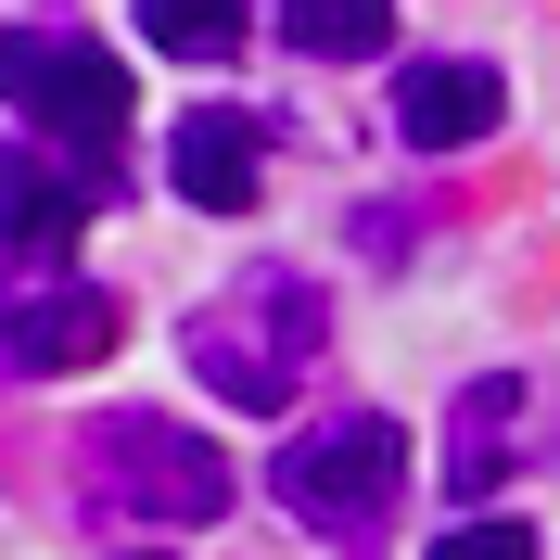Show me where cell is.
Masks as SVG:
<instances>
[{
  "label": "cell",
  "instance_id": "6da1fadb",
  "mask_svg": "<svg viewBox=\"0 0 560 560\" xmlns=\"http://www.w3.org/2000/svg\"><path fill=\"white\" fill-rule=\"evenodd\" d=\"M318 345H331V293H318L306 268H243L217 306L178 318V357H191V383L230 395V408H293L318 370Z\"/></svg>",
  "mask_w": 560,
  "mask_h": 560
},
{
  "label": "cell",
  "instance_id": "7a4b0ae2",
  "mask_svg": "<svg viewBox=\"0 0 560 560\" xmlns=\"http://www.w3.org/2000/svg\"><path fill=\"white\" fill-rule=\"evenodd\" d=\"M77 471H90V510H115V523H217L230 510V458L166 408H103L77 433Z\"/></svg>",
  "mask_w": 560,
  "mask_h": 560
},
{
  "label": "cell",
  "instance_id": "3957f363",
  "mask_svg": "<svg viewBox=\"0 0 560 560\" xmlns=\"http://www.w3.org/2000/svg\"><path fill=\"white\" fill-rule=\"evenodd\" d=\"M280 510L306 535H370V523H395V497H408V433H395L383 408H331V420H306L293 446H280Z\"/></svg>",
  "mask_w": 560,
  "mask_h": 560
},
{
  "label": "cell",
  "instance_id": "277c9868",
  "mask_svg": "<svg viewBox=\"0 0 560 560\" xmlns=\"http://www.w3.org/2000/svg\"><path fill=\"white\" fill-rule=\"evenodd\" d=\"M0 103L51 128L65 153L115 166V140H128V65H115L103 38H65V26H13L0 38Z\"/></svg>",
  "mask_w": 560,
  "mask_h": 560
},
{
  "label": "cell",
  "instance_id": "5b68a950",
  "mask_svg": "<svg viewBox=\"0 0 560 560\" xmlns=\"http://www.w3.org/2000/svg\"><path fill=\"white\" fill-rule=\"evenodd\" d=\"M115 331H128V306L77 268H38L0 293V370H90V357H115Z\"/></svg>",
  "mask_w": 560,
  "mask_h": 560
},
{
  "label": "cell",
  "instance_id": "8992f818",
  "mask_svg": "<svg viewBox=\"0 0 560 560\" xmlns=\"http://www.w3.org/2000/svg\"><path fill=\"white\" fill-rule=\"evenodd\" d=\"M103 205H115V166H90V153H0V255L65 268V243Z\"/></svg>",
  "mask_w": 560,
  "mask_h": 560
},
{
  "label": "cell",
  "instance_id": "52a82bcc",
  "mask_svg": "<svg viewBox=\"0 0 560 560\" xmlns=\"http://www.w3.org/2000/svg\"><path fill=\"white\" fill-rule=\"evenodd\" d=\"M535 446H548V395H535L523 370L458 383V420H446V497H497Z\"/></svg>",
  "mask_w": 560,
  "mask_h": 560
},
{
  "label": "cell",
  "instance_id": "ba28073f",
  "mask_svg": "<svg viewBox=\"0 0 560 560\" xmlns=\"http://www.w3.org/2000/svg\"><path fill=\"white\" fill-rule=\"evenodd\" d=\"M166 178H178V205L243 217L255 191H268V128H255V115H230V103L178 115V128H166Z\"/></svg>",
  "mask_w": 560,
  "mask_h": 560
},
{
  "label": "cell",
  "instance_id": "9c48e42d",
  "mask_svg": "<svg viewBox=\"0 0 560 560\" xmlns=\"http://www.w3.org/2000/svg\"><path fill=\"white\" fill-rule=\"evenodd\" d=\"M497 115H510V77L471 65V51H433V65L395 77V140H420V153H458V140H485Z\"/></svg>",
  "mask_w": 560,
  "mask_h": 560
},
{
  "label": "cell",
  "instance_id": "30bf717a",
  "mask_svg": "<svg viewBox=\"0 0 560 560\" xmlns=\"http://www.w3.org/2000/svg\"><path fill=\"white\" fill-rule=\"evenodd\" d=\"M280 38L318 65H370V51H395V0H280Z\"/></svg>",
  "mask_w": 560,
  "mask_h": 560
},
{
  "label": "cell",
  "instance_id": "8fae6325",
  "mask_svg": "<svg viewBox=\"0 0 560 560\" xmlns=\"http://www.w3.org/2000/svg\"><path fill=\"white\" fill-rule=\"evenodd\" d=\"M140 38L178 65H230L243 51V0H140Z\"/></svg>",
  "mask_w": 560,
  "mask_h": 560
},
{
  "label": "cell",
  "instance_id": "7c38bea8",
  "mask_svg": "<svg viewBox=\"0 0 560 560\" xmlns=\"http://www.w3.org/2000/svg\"><path fill=\"white\" fill-rule=\"evenodd\" d=\"M433 560H535V523H510V510H485V523L433 535Z\"/></svg>",
  "mask_w": 560,
  "mask_h": 560
},
{
  "label": "cell",
  "instance_id": "4fadbf2b",
  "mask_svg": "<svg viewBox=\"0 0 560 560\" xmlns=\"http://www.w3.org/2000/svg\"><path fill=\"white\" fill-rule=\"evenodd\" d=\"M140 560H153V548H140Z\"/></svg>",
  "mask_w": 560,
  "mask_h": 560
}]
</instances>
